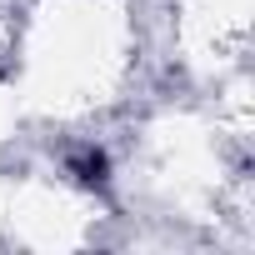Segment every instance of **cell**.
Returning a JSON list of instances; mask_svg holds the SVG:
<instances>
[{"instance_id":"1","label":"cell","mask_w":255,"mask_h":255,"mask_svg":"<svg viewBox=\"0 0 255 255\" xmlns=\"http://www.w3.org/2000/svg\"><path fill=\"white\" fill-rule=\"evenodd\" d=\"M105 170H110V165H105L100 150H75V155H70V175H75L80 185H105Z\"/></svg>"}]
</instances>
